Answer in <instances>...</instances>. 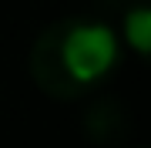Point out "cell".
Instances as JSON below:
<instances>
[{
    "mask_svg": "<svg viewBox=\"0 0 151 148\" xmlns=\"http://www.w3.org/2000/svg\"><path fill=\"white\" fill-rule=\"evenodd\" d=\"M124 40L131 44L138 57H148V44H151V14H148V4H138L124 14Z\"/></svg>",
    "mask_w": 151,
    "mask_h": 148,
    "instance_id": "3",
    "label": "cell"
},
{
    "mask_svg": "<svg viewBox=\"0 0 151 148\" xmlns=\"http://www.w3.org/2000/svg\"><path fill=\"white\" fill-rule=\"evenodd\" d=\"M84 135L91 138L94 145H101V148L128 142V135H131L128 104H121L118 98H97L91 108L84 111Z\"/></svg>",
    "mask_w": 151,
    "mask_h": 148,
    "instance_id": "2",
    "label": "cell"
},
{
    "mask_svg": "<svg viewBox=\"0 0 151 148\" xmlns=\"http://www.w3.org/2000/svg\"><path fill=\"white\" fill-rule=\"evenodd\" d=\"M118 64V37L97 20L64 17L47 24L30 47L34 84L54 101L84 98Z\"/></svg>",
    "mask_w": 151,
    "mask_h": 148,
    "instance_id": "1",
    "label": "cell"
}]
</instances>
